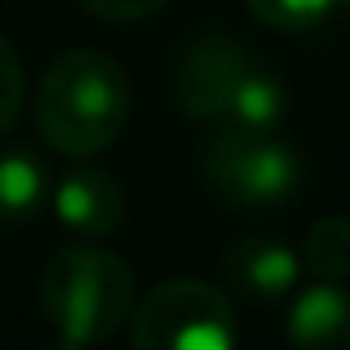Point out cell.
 Masks as SVG:
<instances>
[{
    "label": "cell",
    "mask_w": 350,
    "mask_h": 350,
    "mask_svg": "<svg viewBox=\"0 0 350 350\" xmlns=\"http://www.w3.org/2000/svg\"><path fill=\"white\" fill-rule=\"evenodd\" d=\"M21 103H25V70H21V58L13 54V46L0 38V136L17 124Z\"/></svg>",
    "instance_id": "obj_12"
},
{
    "label": "cell",
    "mask_w": 350,
    "mask_h": 350,
    "mask_svg": "<svg viewBox=\"0 0 350 350\" xmlns=\"http://www.w3.org/2000/svg\"><path fill=\"white\" fill-rule=\"evenodd\" d=\"M173 99L194 120L256 132H272L288 111L284 83L231 38H202L182 54L173 70Z\"/></svg>",
    "instance_id": "obj_2"
},
{
    "label": "cell",
    "mask_w": 350,
    "mask_h": 350,
    "mask_svg": "<svg viewBox=\"0 0 350 350\" xmlns=\"http://www.w3.org/2000/svg\"><path fill=\"white\" fill-rule=\"evenodd\" d=\"M54 211L70 231L111 235L124 223V190L103 169H75L54 186Z\"/></svg>",
    "instance_id": "obj_6"
},
{
    "label": "cell",
    "mask_w": 350,
    "mask_h": 350,
    "mask_svg": "<svg viewBox=\"0 0 350 350\" xmlns=\"http://www.w3.org/2000/svg\"><path fill=\"white\" fill-rule=\"evenodd\" d=\"M288 342L305 350H350V293L338 284H313L293 301Z\"/></svg>",
    "instance_id": "obj_8"
},
{
    "label": "cell",
    "mask_w": 350,
    "mask_h": 350,
    "mask_svg": "<svg viewBox=\"0 0 350 350\" xmlns=\"http://www.w3.org/2000/svg\"><path fill=\"white\" fill-rule=\"evenodd\" d=\"M305 264L321 280H350V219L325 215L305 235Z\"/></svg>",
    "instance_id": "obj_10"
},
{
    "label": "cell",
    "mask_w": 350,
    "mask_h": 350,
    "mask_svg": "<svg viewBox=\"0 0 350 350\" xmlns=\"http://www.w3.org/2000/svg\"><path fill=\"white\" fill-rule=\"evenodd\" d=\"M38 132L54 152H103L128 124L132 87L120 62L99 50L62 54L38 87Z\"/></svg>",
    "instance_id": "obj_1"
},
{
    "label": "cell",
    "mask_w": 350,
    "mask_h": 350,
    "mask_svg": "<svg viewBox=\"0 0 350 350\" xmlns=\"http://www.w3.org/2000/svg\"><path fill=\"white\" fill-rule=\"evenodd\" d=\"M342 5H350V0H342Z\"/></svg>",
    "instance_id": "obj_14"
},
{
    "label": "cell",
    "mask_w": 350,
    "mask_h": 350,
    "mask_svg": "<svg viewBox=\"0 0 350 350\" xmlns=\"http://www.w3.org/2000/svg\"><path fill=\"white\" fill-rule=\"evenodd\" d=\"M297 256L276 239H235L223 252V276L243 297H280L297 284Z\"/></svg>",
    "instance_id": "obj_7"
},
{
    "label": "cell",
    "mask_w": 350,
    "mask_h": 350,
    "mask_svg": "<svg viewBox=\"0 0 350 350\" xmlns=\"http://www.w3.org/2000/svg\"><path fill=\"white\" fill-rule=\"evenodd\" d=\"M169 0H87V9L107 17V21H144L152 13H161Z\"/></svg>",
    "instance_id": "obj_13"
},
{
    "label": "cell",
    "mask_w": 350,
    "mask_h": 350,
    "mask_svg": "<svg viewBox=\"0 0 350 350\" xmlns=\"http://www.w3.org/2000/svg\"><path fill=\"white\" fill-rule=\"evenodd\" d=\"M46 190H50L46 165L29 148H5L0 152V223L5 227L29 223L42 211Z\"/></svg>",
    "instance_id": "obj_9"
},
{
    "label": "cell",
    "mask_w": 350,
    "mask_h": 350,
    "mask_svg": "<svg viewBox=\"0 0 350 350\" xmlns=\"http://www.w3.org/2000/svg\"><path fill=\"white\" fill-rule=\"evenodd\" d=\"M338 0H247V9L268 21L272 29H309L317 21H325V13Z\"/></svg>",
    "instance_id": "obj_11"
},
{
    "label": "cell",
    "mask_w": 350,
    "mask_h": 350,
    "mask_svg": "<svg viewBox=\"0 0 350 350\" xmlns=\"http://www.w3.org/2000/svg\"><path fill=\"white\" fill-rule=\"evenodd\" d=\"M206 182L235 206H276L301 186V161L288 144L256 128H231L206 148Z\"/></svg>",
    "instance_id": "obj_5"
},
{
    "label": "cell",
    "mask_w": 350,
    "mask_h": 350,
    "mask_svg": "<svg viewBox=\"0 0 350 350\" xmlns=\"http://www.w3.org/2000/svg\"><path fill=\"white\" fill-rule=\"evenodd\" d=\"M132 342L140 350H227L235 346L231 305L215 284L190 276L165 280L140 301Z\"/></svg>",
    "instance_id": "obj_4"
},
{
    "label": "cell",
    "mask_w": 350,
    "mask_h": 350,
    "mask_svg": "<svg viewBox=\"0 0 350 350\" xmlns=\"http://www.w3.org/2000/svg\"><path fill=\"white\" fill-rule=\"evenodd\" d=\"M42 309L62 346L107 342L132 309V272L99 247L54 252L42 268Z\"/></svg>",
    "instance_id": "obj_3"
}]
</instances>
